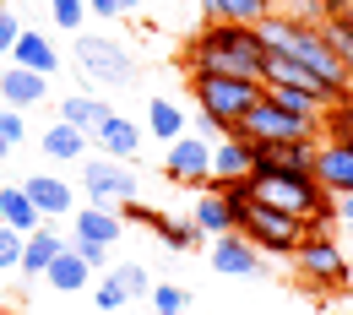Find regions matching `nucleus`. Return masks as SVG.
Here are the masks:
<instances>
[{
  "label": "nucleus",
  "mask_w": 353,
  "mask_h": 315,
  "mask_svg": "<svg viewBox=\"0 0 353 315\" xmlns=\"http://www.w3.org/2000/svg\"><path fill=\"white\" fill-rule=\"evenodd\" d=\"M212 272H223V277H261L266 261H261V250H256L239 228H228V234L212 239Z\"/></svg>",
  "instance_id": "obj_11"
},
{
  "label": "nucleus",
  "mask_w": 353,
  "mask_h": 315,
  "mask_svg": "<svg viewBox=\"0 0 353 315\" xmlns=\"http://www.w3.org/2000/svg\"><path fill=\"white\" fill-rule=\"evenodd\" d=\"M39 152L54 158V163H82V158H88V131H77V125L54 120L49 131H39Z\"/></svg>",
  "instance_id": "obj_18"
},
{
  "label": "nucleus",
  "mask_w": 353,
  "mask_h": 315,
  "mask_svg": "<svg viewBox=\"0 0 353 315\" xmlns=\"http://www.w3.org/2000/svg\"><path fill=\"white\" fill-rule=\"evenodd\" d=\"M92 305H98L103 315H114V310H125V305H131V294H125V288H120V277L109 272V277H98V288H92Z\"/></svg>",
  "instance_id": "obj_31"
},
{
  "label": "nucleus",
  "mask_w": 353,
  "mask_h": 315,
  "mask_svg": "<svg viewBox=\"0 0 353 315\" xmlns=\"http://www.w3.org/2000/svg\"><path fill=\"white\" fill-rule=\"evenodd\" d=\"M190 223H196V234H201V239H218V234H228V228H234V218H228V201H223L212 185L196 196V212H190Z\"/></svg>",
  "instance_id": "obj_25"
},
{
  "label": "nucleus",
  "mask_w": 353,
  "mask_h": 315,
  "mask_svg": "<svg viewBox=\"0 0 353 315\" xmlns=\"http://www.w3.org/2000/svg\"><path fill=\"white\" fill-rule=\"evenodd\" d=\"M337 218H343V223H353V196H337Z\"/></svg>",
  "instance_id": "obj_40"
},
{
  "label": "nucleus",
  "mask_w": 353,
  "mask_h": 315,
  "mask_svg": "<svg viewBox=\"0 0 353 315\" xmlns=\"http://www.w3.org/2000/svg\"><path fill=\"white\" fill-rule=\"evenodd\" d=\"M22 239H28V234H17V228L0 223V272H17V261H22Z\"/></svg>",
  "instance_id": "obj_34"
},
{
  "label": "nucleus",
  "mask_w": 353,
  "mask_h": 315,
  "mask_svg": "<svg viewBox=\"0 0 353 315\" xmlns=\"http://www.w3.org/2000/svg\"><path fill=\"white\" fill-rule=\"evenodd\" d=\"M92 141L103 147V158H120V163H131V158H136V147H141V131H136L125 114H114V109H109V120H103V125L92 131Z\"/></svg>",
  "instance_id": "obj_20"
},
{
  "label": "nucleus",
  "mask_w": 353,
  "mask_h": 315,
  "mask_svg": "<svg viewBox=\"0 0 353 315\" xmlns=\"http://www.w3.org/2000/svg\"><path fill=\"white\" fill-rule=\"evenodd\" d=\"M77 65L103 88H120V82L136 77V60L125 54V44H114L103 33H77Z\"/></svg>",
  "instance_id": "obj_7"
},
{
  "label": "nucleus",
  "mask_w": 353,
  "mask_h": 315,
  "mask_svg": "<svg viewBox=\"0 0 353 315\" xmlns=\"http://www.w3.org/2000/svg\"><path fill=\"white\" fill-rule=\"evenodd\" d=\"M44 98H49V77L28 71V65H6V71H0V103H6V109H33V103H44Z\"/></svg>",
  "instance_id": "obj_16"
},
{
  "label": "nucleus",
  "mask_w": 353,
  "mask_h": 315,
  "mask_svg": "<svg viewBox=\"0 0 353 315\" xmlns=\"http://www.w3.org/2000/svg\"><path fill=\"white\" fill-rule=\"evenodd\" d=\"M0 136H6L11 147L28 141V120H22V109H0Z\"/></svg>",
  "instance_id": "obj_36"
},
{
  "label": "nucleus",
  "mask_w": 353,
  "mask_h": 315,
  "mask_svg": "<svg viewBox=\"0 0 353 315\" xmlns=\"http://www.w3.org/2000/svg\"><path fill=\"white\" fill-rule=\"evenodd\" d=\"M147 305H152L158 315H190V294H185L179 283H152Z\"/></svg>",
  "instance_id": "obj_30"
},
{
  "label": "nucleus",
  "mask_w": 353,
  "mask_h": 315,
  "mask_svg": "<svg viewBox=\"0 0 353 315\" xmlns=\"http://www.w3.org/2000/svg\"><path fill=\"white\" fill-rule=\"evenodd\" d=\"M49 17H54V28H65V33H82L88 0H49Z\"/></svg>",
  "instance_id": "obj_32"
},
{
  "label": "nucleus",
  "mask_w": 353,
  "mask_h": 315,
  "mask_svg": "<svg viewBox=\"0 0 353 315\" xmlns=\"http://www.w3.org/2000/svg\"><path fill=\"white\" fill-rule=\"evenodd\" d=\"M266 11H272V0H201V22H245V28H256Z\"/></svg>",
  "instance_id": "obj_26"
},
{
  "label": "nucleus",
  "mask_w": 353,
  "mask_h": 315,
  "mask_svg": "<svg viewBox=\"0 0 353 315\" xmlns=\"http://www.w3.org/2000/svg\"><path fill=\"white\" fill-rule=\"evenodd\" d=\"M120 212H125L131 223H147L152 234H158V239H163V245H169V250H196V245H201V234H196V223H190V218L152 212V207H141V201H125Z\"/></svg>",
  "instance_id": "obj_12"
},
{
  "label": "nucleus",
  "mask_w": 353,
  "mask_h": 315,
  "mask_svg": "<svg viewBox=\"0 0 353 315\" xmlns=\"http://www.w3.org/2000/svg\"><path fill=\"white\" fill-rule=\"evenodd\" d=\"M71 223H77V239H88V245H114L120 228H125V218H114V207H92L88 201Z\"/></svg>",
  "instance_id": "obj_22"
},
{
  "label": "nucleus",
  "mask_w": 353,
  "mask_h": 315,
  "mask_svg": "<svg viewBox=\"0 0 353 315\" xmlns=\"http://www.w3.org/2000/svg\"><path fill=\"white\" fill-rule=\"evenodd\" d=\"M60 245H65V239H60L54 228H33V234L22 239V261H17V272H22L28 283H39V277L49 272V261L60 256Z\"/></svg>",
  "instance_id": "obj_19"
},
{
  "label": "nucleus",
  "mask_w": 353,
  "mask_h": 315,
  "mask_svg": "<svg viewBox=\"0 0 353 315\" xmlns=\"http://www.w3.org/2000/svg\"><path fill=\"white\" fill-rule=\"evenodd\" d=\"M0 315H6V310H0Z\"/></svg>",
  "instance_id": "obj_45"
},
{
  "label": "nucleus",
  "mask_w": 353,
  "mask_h": 315,
  "mask_svg": "<svg viewBox=\"0 0 353 315\" xmlns=\"http://www.w3.org/2000/svg\"><path fill=\"white\" fill-rule=\"evenodd\" d=\"M261 33L245 22H201V33L185 44V71H223V77H256L261 82Z\"/></svg>",
  "instance_id": "obj_2"
},
{
  "label": "nucleus",
  "mask_w": 353,
  "mask_h": 315,
  "mask_svg": "<svg viewBox=\"0 0 353 315\" xmlns=\"http://www.w3.org/2000/svg\"><path fill=\"white\" fill-rule=\"evenodd\" d=\"M44 283H49V288H60V294H82V288L92 283V267L77 256V250H71V245H60V256L49 261Z\"/></svg>",
  "instance_id": "obj_21"
},
{
  "label": "nucleus",
  "mask_w": 353,
  "mask_h": 315,
  "mask_svg": "<svg viewBox=\"0 0 353 315\" xmlns=\"http://www.w3.org/2000/svg\"><path fill=\"white\" fill-rule=\"evenodd\" d=\"M321 141H343V147H353V88L343 92V98L326 103V114H321Z\"/></svg>",
  "instance_id": "obj_28"
},
{
  "label": "nucleus",
  "mask_w": 353,
  "mask_h": 315,
  "mask_svg": "<svg viewBox=\"0 0 353 315\" xmlns=\"http://www.w3.org/2000/svg\"><path fill=\"white\" fill-rule=\"evenodd\" d=\"M185 77H190V98L201 103V114L218 120L223 136L266 98V82H256V77H223V71H185Z\"/></svg>",
  "instance_id": "obj_3"
},
{
  "label": "nucleus",
  "mask_w": 353,
  "mask_h": 315,
  "mask_svg": "<svg viewBox=\"0 0 353 315\" xmlns=\"http://www.w3.org/2000/svg\"><path fill=\"white\" fill-rule=\"evenodd\" d=\"M294 272L305 277L310 288H321V294H332V288H348V261H343V245L332 239V234H305L299 239V250H294Z\"/></svg>",
  "instance_id": "obj_5"
},
{
  "label": "nucleus",
  "mask_w": 353,
  "mask_h": 315,
  "mask_svg": "<svg viewBox=\"0 0 353 315\" xmlns=\"http://www.w3.org/2000/svg\"><path fill=\"white\" fill-rule=\"evenodd\" d=\"M348 239H353V223H348Z\"/></svg>",
  "instance_id": "obj_43"
},
{
  "label": "nucleus",
  "mask_w": 353,
  "mask_h": 315,
  "mask_svg": "<svg viewBox=\"0 0 353 315\" xmlns=\"http://www.w3.org/2000/svg\"><path fill=\"white\" fill-rule=\"evenodd\" d=\"M147 315H158V310H147Z\"/></svg>",
  "instance_id": "obj_44"
},
{
  "label": "nucleus",
  "mask_w": 353,
  "mask_h": 315,
  "mask_svg": "<svg viewBox=\"0 0 353 315\" xmlns=\"http://www.w3.org/2000/svg\"><path fill=\"white\" fill-rule=\"evenodd\" d=\"M196 136L207 141V136H223V131H218V120H212V114H196Z\"/></svg>",
  "instance_id": "obj_39"
},
{
  "label": "nucleus",
  "mask_w": 353,
  "mask_h": 315,
  "mask_svg": "<svg viewBox=\"0 0 353 315\" xmlns=\"http://www.w3.org/2000/svg\"><path fill=\"white\" fill-rule=\"evenodd\" d=\"M261 174H315V141H250V180Z\"/></svg>",
  "instance_id": "obj_9"
},
{
  "label": "nucleus",
  "mask_w": 353,
  "mask_h": 315,
  "mask_svg": "<svg viewBox=\"0 0 353 315\" xmlns=\"http://www.w3.org/2000/svg\"><path fill=\"white\" fill-rule=\"evenodd\" d=\"M245 174H250V141L218 136V147H212V180H245Z\"/></svg>",
  "instance_id": "obj_27"
},
{
  "label": "nucleus",
  "mask_w": 353,
  "mask_h": 315,
  "mask_svg": "<svg viewBox=\"0 0 353 315\" xmlns=\"http://www.w3.org/2000/svg\"><path fill=\"white\" fill-rule=\"evenodd\" d=\"M6 152H11V141H6V136H0V163H6Z\"/></svg>",
  "instance_id": "obj_41"
},
{
  "label": "nucleus",
  "mask_w": 353,
  "mask_h": 315,
  "mask_svg": "<svg viewBox=\"0 0 353 315\" xmlns=\"http://www.w3.org/2000/svg\"><path fill=\"white\" fill-rule=\"evenodd\" d=\"M163 180L174 185H207L212 180V141H201V136H179L169 141V152H163Z\"/></svg>",
  "instance_id": "obj_10"
},
{
  "label": "nucleus",
  "mask_w": 353,
  "mask_h": 315,
  "mask_svg": "<svg viewBox=\"0 0 353 315\" xmlns=\"http://www.w3.org/2000/svg\"><path fill=\"white\" fill-rule=\"evenodd\" d=\"M147 131L158 136L163 147H169V141H179V136H185V109H179V103H169V98H152V103H147Z\"/></svg>",
  "instance_id": "obj_29"
},
{
  "label": "nucleus",
  "mask_w": 353,
  "mask_h": 315,
  "mask_svg": "<svg viewBox=\"0 0 353 315\" xmlns=\"http://www.w3.org/2000/svg\"><path fill=\"white\" fill-rule=\"evenodd\" d=\"M82 196L92 207H125L136 201V174H125L120 158H82Z\"/></svg>",
  "instance_id": "obj_8"
},
{
  "label": "nucleus",
  "mask_w": 353,
  "mask_h": 315,
  "mask_svg": "<svg viewBox=\"0 0 353 315\" xmlns=\"http://www.w3.org/2000/svg\"><path fill=\"white\" fill-rule=\"evenodd\" d=\"M136 6H141V0H125V11H136Z\"/></svg>",
  "instance_id": "obj_42"
},
{
  "label": "nucleus",
  "mask_w": 353,
  "mask_h": 315,
  "mask_svg": "<svg viewBox=\"0 0 353 315\" xmlns=\"http://www.w3.org/2000/svg\"><path fill=\"white\" fill-rule=\"evenodd\" d=\"M11 65H28V71H39V77H54L60 49L49 44L39 28H22V33H17V44H11Z\"/></svg>",
  "instance_id": "obj_17"
},
{
  "label": "nucleus",
  "mask_w": 353,
  "mask_h": 315,
  "mask_svg": "<svg viewBox=\"0 0 353 315\" xmlns=\"http://www.w3.org/2000/svg\"><path fill=\"white\" fill-rule=\"evenodd\" d=\"M261 82H266V88H299V92H310V98H321V103H332V98H337L332 88H321L305 65H294L288 54H272V49L261 54Z\"/></svg>",
  "instance_id": "obj_14"
},
{
  "label": "nucleus",
  "mask_w": 353,
  "mask_h": 315,
  "mask_svg": "<svg viewBox=\"0 0 353 315\" xmlns=\"http://www.w3.org/2000/svg\"><path fill=\"white\" fill-rule=\"evenodd\" d=\"M60 120L92 136L98 125H103V120H109V103H103L98 92H71V98H60Z\"/></svg>",
  "instance_id": "obj_24"
},
{
  "label": "nucleus",
  "mask_w": 353,
  "mask_h": 315,
  "mask_svg": "<svg viewBox=\"0 0 353 315\" xmlns=\"http://www.w3.org/2000/svg\"><path fill=\"white\" fill-rule=\"evenodd\" d=\"M17 33H22V22H17V11L0 0V60H11V44H17Z\"/></svg>",
  "instance_id": "obj_35"
},
{
  "label": "nucleus",
  "mask_w": 353,
  "mask_h": 315,
  "mask_svg": "<svg viewBox=\"0 0 353 315\" xmlns=\"http://www.w3.org/2000/svg\"><path fill=\"white\" fill-rule=\"evenodd\" d=\"M256 33H261V44L272 49V54H288L294 65H305L310 77H315L321 88H332L337 98L353 88L348 71H343V60H337V49L326 44V33H321V28H305V22L283 17V11H266L261 22H256Z\"/></svg>",
  "instance_id": "obj_1"
},
{
  "label": "nucleus",
  "mask_w": 353,
  "mask_h": 315,
  "mask_svg": "<svg viewBox=\"0 0 353 315\" xmlns=\"http://www.w3.org/2000/svg\"><path fill=\"white\" fill-rule=\"evenodd\" d=\"M239 234L256 250H266V256H294L299 239H305V223L288 218V212H277V207H266V201H250V212L239 218Z\"/></svg>",
  "instance_id": "obj_6"
},
{
  "label": "nucleus",
  "mask_w": 353,
  "mask_h": 315,
  "mask_svg": "<svg viewBox=\"0 0 353 315\" xmlns=\"http://www.w3.org/2000/svg\"><path fill=\"white\" fill-rule=\"evenodd\" d=\"M92 17H103V22H114V17H125V0H88Z\"/></svg>",
  "instance_id": "obj_38"
},
{
  "label": "nucleus",
  "mask_w": 353,
  "mask_h": 315,
  "mask_svg": "<svg viewBox=\"0 0 353 315\" xmlns=\"http://www.w3.org/2000/svg\"><path fill=\"white\" fill-rule=\"evenodd\" d=\"M315 180L332 196H353V147L343 141H315Z\"/></svg>",
  "instance_id": "obj_15"
},
{
  "label": "nucleus",
  "mask_w": 353,
  "mask_h": 315,
  "mask_svg": "<svg viewBox=\"0 0 353 315\" xmlns=\"http://www.w3.org/2000/svg\"><path fill=\"white\" fill-rule=\"evenodd\" d=\"M114 277H120V288H125L131 299H147V294H152V277H147V267H136V261H120Z\"/></svg>",
  "instance_id": "obj_33"
},
{
  "label": "nucleus",
  "mask_w": 353,
  "mask_h": 315,
  "mask_svg": "<svg viewBox=\"0 0 353 315\" xmlns=\"http://www.w3.org/2000/svg\"><path fill=\"white\" fill-rule=\"evenodd\" d=\"M71 250H77V256H82L92 272H98V267H103V250H109V245H88V239H71Z\"/></svg>",
  "instance_id": "obj_37"
},
{
  "label": "nucleus",
  "mask_w": 353,
  "mask_h": 315,
  "mask_svg": "<svg viewBox=\"0 0 353 315\" xmlns=\"http://www.w3.org/2000/svg\"><path fill=\"white\" fill-rule=\"evenodd\" d=\"M22 190H28V201L39 207V218H71V212H77V185L60 180V174H28Z\"/></svg>",
  "instance_id": "obj_13"
},
{
  "label": "nucleus",
  "mask_w": 353,
  "mask_h": 315,
  "mask_svg": "<svg viewBox=\"0 0 353 315\" xmlns=\"http://www.w3.org/2000/svg\"><path fill=\"white\" fill-rule=\"evenodd\" d=\"M0 223L17 228V234H33V228H44V218H39V207L28 201L22 185H0Z\"/></svg>",
  "instance_id": "obj_23"
},
{
  "label": "nucleus",
  "mask_w": 353,
  "mask_h": 315,
  "mask_svg": "<svg viewBox=\"0 0 353 315\" xmlns=\"http://www.w3.org/2000/svg\"><path fill=\"white\" fill-rule=\"evenodd\" d=\"M228 136H239V141H321V120H305V114H294V109L261 98Z\"/></svg>",
  "instance_id": "obj_4"
}]
</instances>
